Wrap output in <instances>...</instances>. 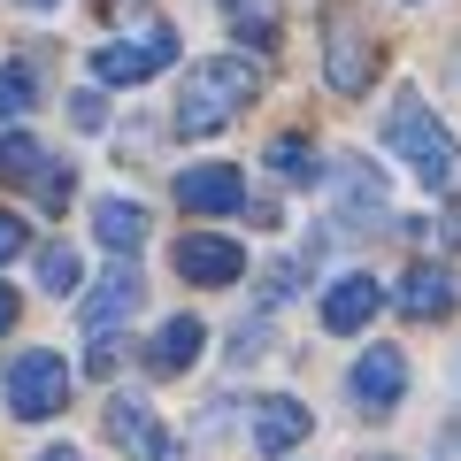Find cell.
<instances>
[{"label": "cell", "mask_w": 461, "mask_h": 461, "mask_svg": "<svg viewBox=\"0 0 461 461\" xmlns=\"http://www.w3.org/2000/svg\"><path fill=\"white\" fill-rule=\"evenodd\" d=\"M254 93H262V69H254L247 54L193 62V69H185V85H177V131H185V139H215Z\"/></svg>", "instance_id": "cell-1"}, {"label": "cell", "mask_w": 461, "mask_h": 461, "mask_svg": "<svg viewBox=\"0 0 461 461\" xmlns=\"http://www.w3.org/2000/svg\"><path fill=\"white\" fill-rule=\"evenodd\" d=\"M384 139H393V154H400V162H408L423 185H438V193L461 177V147H454V131H446V123H438V115H430L415 93H400V108H393V123H384Z\"/></svg>", "instance_id": "cell-2"}, {"label": "cell", "mask_w": 461, "mask_h": 461, "mask_svg": "<svg viewBox=\"0 0 461 461\" xmlns=\"http://www.w3.org/2000/svg\"><path fill=\"white\" fill-rule=\"evenodd\" d=\"M62 400H69V362L54 346H23L16 362H8V415L16 423H47Z\"/></svg>", "instance_id": "cell-3"}, {"label": "cell", "mask_w": 461, "mask_h": 461, "mask_svg": "<svg viewBox=\"0 0 461 461\" xmlns=\"http://www.w3.org/2000/svg\"><path fill=\"white\" fill-rule=\"evenodd\" d=\"M169 62H177V32H169V23H147V32L100 47L93 54V77L100 85H147V77H162Z\"/></svg>", "instance_id": "cell-4"}, {"label": "cell", "mask_w": 461, "mask_h": 461, "mask_svg": "<svg viewBox=\"0 0 461 461\" xmlns=\"http://www.w3.org/2000/svg\"><path fill=\"white\" fill-rule=\"evenodd\" d=\"M369 69H377V47H369V32L339 8V16L323 23V77H330V93H346V100L369 93Z\"/></svg>", "instance_id": "cell-5"}, {"label": "cell", "mask_w": 461, "mask_h": 461, "mask_svg": "<svg viewBox=\"0 0 461 461\" xmlns=\"http://www.w3.org/2000/svg\"><path fill=\"white\" fill-rule=\"evenodd\" d=\"M177 208L185 215H239V208H247V169H239V162H193V169H177Z\"/></svg>", "instance_id": "cell-6"}, {"label": "cell", "mask_w": 461, "mask_h": 461, "mask_svg": "<svg viewBox=\"0 0 461 461\" xmlns=\"http://www.w3.org/2000/svg\"><path fill=\"white\" fill-rule=\"evenodd\" d=\"M346 384H354V408L362 415H393L400 400H408V354H400V346H369Z\"/></svg>", "instance_id": "cell-7"}, {"label": "cell", "mask_w": 461, "mask_h": 461, "mask_svg": "<svg viewBox=\"0 0 461 461\" xmlns=\"http://www.w3.org/2000/svg\"><path fill=\"white\" fill-rule=\"evenodd\" d=\"M108 438L123 446L131 461H185L177 438L154 423V408H147V400H131V393H115V400H108Z\"/></svg>", "instance_id": "cell-8"}, {"label": "cell", "mask_w": 461, "mask_h": 461, "mask_svg": "<svg viewBox=\"0 0 461 461\" xmlns=\"http://www.w3.org/2000/svg\"><path fill=\"white\" fill-rule=\"evenodd\" d=\"M177 277L185 285H239L247 277V247H230L215 230H185L177 239Z\"/></svg>", "instance_id": "cell-9"}, {"label": "cell", "mask_w": 461, "mask_h": 461, "mask_svg": "<svg viewBox=\"0 0 461 461\" xmlns=\"http://www.w3.org/2000/svg\"><path fill=\"white\" fill-rule=\"evenodd\" d=\"M139 300H147V277H139L131 262H115L108 277L85 293V330H93V339H115V323H123V315H139Z\"/></svg>", "instance_id": "cell-10"}, {"label": "cell", "mask_w": 461, "mask_h": 461, "mask_svg": "<svg viewBox=\"0 0 461 461\" xmlns=\"http://www.w3.org/2000/svg\"><path fill=\"white\" fill-rule=\"evenodd\" d=\"M254 454H293V446H308V430H315V415L300 408V400H285V393H269V400H254Z\"/></svg>", "instance_id": "cell-11"}, {"label": "cell", "mask_w": 461, "mask_h": 461, "mask_svg": "<svg viewBox=\"0 0 461 461\" xmlns=\"http://www.w3.org/2000/svg\"><path fill=\"white\" fill-rule=\"evenodd\" d=\"M384 308V285L369 277V269H354V277H339L323 293V330H339V339H354V330H369V315Z\"/></svg>", "instance_id": "cell-12"}, {"label": "cell", "mask_w": 461, "mask_h": 461, "mask_svg": "<svg viewBox=\"0 0 461 461\" xmlns=\"http://www.w3.org/2000/svg\"><path fill=\"white\" fill-rule=\"evenodd\" d=\"M200 346H208V323H200V315H169L147 339V369L154 377H185V369L200 362Z\"/></svg>", "instance_id": "cell-13"}, {"label": "cell", "mask_w": 461, "mask_h": 461, "mask_svg": "<svg viewBox=\"0 0 461 461\" xmlns=\"http://www.w3.org/2000/svg\"><path fill=\"white\" fill-rule=\"evenodd\" d=\"M461 300V285H454V269L446 262H415L408 277H400V308L415 315V323H430V315H446Z\"/></svg>", "instance_id": "cell-14"}, {"label": "cell", "mask_w": 461, "mask_h": 461, "mask_svg": "<svg viewBox=\"0 0 461 461\" xmlns=\"http://www.w3.org/2000/svg\"><path fill=\"white\" fill-rule=\"evenodd\" d=\"M93 230H100V247L131 254L139 239H147V208H139V200H100V208H93Z\"/></svg>", "instance_id": "cell-15"}, {"label": "cell", "mask_w": 461, "mask_h": 461, "mask_svg": "<svg viewBox=\"0 0 461 461\" xmlns=\"http://www.w3.org/2000/svg\"><path fill=\"white\" fill-rule=\"evenodd\" d=\"M339 193H346V215H384V177L369 162H339Z\"/></svg>", "instance_id": "cell-16"}, {"label": "cell", "mask_w": 461, "mask_h": 461, "mask_svg": "<svg viewBox=\"0 0 461 461\" xmlns=\"http://www.w3.org/2000/svg\"><path fill=\"white\" fill-rule=\"evenodd\" d=\"M39 169H47V147H39L32 131L0 139V185H23V177H39Z\"/></svg>", "instance_id": "cell-17"}, {"label": "cell", "mask_w": 461, "mask_h": 461, "mask_svg": "<svg viewBox=\"0 0 461 461\" xmlns=\"http://www.w3.org/2000/svg\"><path fill=\"white\" fill-rule=\"evenodd\" d=\"M269 169H277V177H293V185H308L323 162H315V147H308L300 131H285V139H269Z\"/></svg>", "instance_id": "cell-18"}, {"label": "cell", "mask_w": 461, "mask_h": 461, "mask_svg": "<svg viewBox=\"0 0 461 461\" xmlns=\"http://www.w3.org/2000/svg\"><path fill=\"white\" fill-rule=\"evenodd\" d=\"M39 285H47L54 300H62V293H77V285H85V262H77L69 247H39Z\"/></svg>", "instance_id": "cell-19"}, {"label": "cell", "mask_w": 461, "mask_h": 461, "mask_svg": "<svg viewBox=\"0 0 461 461\" xmlns=\"http://www.w3.org/2000/svg\"><path fill=\"white\" fill-rule=\"evenodd\" d=\"M39 108V77L23 62H0V115H32Z\"/></svg>", "instance_id": "cell-20"}, {"label": "cell", "mask_w": 461, "mask_h": 461, "mask_svg": "<svg viewBox=\"0 0 461 461\" xmlns=\"http://www.w3.org/2000/svg\"><path fill=\"white\" fill-rule=\"evenodd\" d=\"M69 193H77L69 162H62V169H39V200H47V208H69Z\"/></svg>", "instance_id": "cell-21"}, {"label": "cell", "mask_w": 461, "mask_h": 461, "mask_svg": "<svg viewBox=\"0 0 461 461\" xmlns=\"http://www.w3.org/2000/svg\"><path fill=\"white\" fill-rule=\"evenodd\" d=\"M16 254H32V230H23V215L0 208V262H16Z\"/></svg>", "instance_id": "cell-22"}, {"label": "cell", "mask_w": 461, "mask_h": 461, "mask_svg": "<svg viewBox=\"0 0 461 461\" xmlns=\"http://www.w3.org/2000/svg\"><path fill=\"white\" fill-rule=\"evenodd\" d=\"M262 346H269V330H262V323H239V330H230V362H254Z\"/></svg>", "instance_id": "cell-23"}, {"label": "cell", "mask_w": 461, "mask_h": 461, "mask_svg": "<svg viewBox=\"0 0 461 461\" xmlns=\"http://www.w3.org/2000/svg\"><path fill=\"white\" fill-rule=\"evenodd\" d=\"M69 115H77L85 131H100V93H77V100H69Z\"/></svg>", "instance_id": "cell-24"}, {"label": "cell", "mask_w": 461, "mask_h": 461, "mask_svg": "<svg viewBox=\"0 0 461 461\" xmlns=\"http://www.w3.org/2000/svg\"><path fill=\"white\" fill-rule=\"evenodd\" d=\"M446 247H461V200L446 208Z\"/></svg>", "instance_id": "cell-25"}, {"label": "cell", "mask_w": 461, "mask_h": 461, "mask_svg": "<svg viewBox=\"0 0 461 461\" xmlns=\"http://www.w3.org/2000/svg\"><path fill=\"white\" fill-rule=\"evenodd\" d=\"M16 323V293H8V285H0V330Z\"/></svg>", "instance_id": "cell-26"}, {"label": "cell", "mask_w": 461, "mask_h": 461, "mask_svg": "<svg viewBox=\"0 0 461 461\" xmlns=\"http://www.w3.org/2000/svg\"><path fill=\"white\" fill-rule=\"evenodd\" d=\"M39 461H85V454H77V446H47V454H39Z\"/></svg>", "instance_id": "cell-27"}, {"label": "cell", "mask_w": 461, "mask_h": 461, "mask_svg": "<svg viewBox=\"0 0 461 461\" xmlns=\"http://www.w3.org/2000/svg\"><path fill=\"white\" fill-rule=\"evenodd\" d=\"M32 8H54V0H32Z\"/></svg>", "instance_id": "cell-28"}, {"label": "cell", "mask_w": 461, "mask_h": 461, "mask_svg": "<svg viewBox=\"0 0 461 461\" xmlns=\"http://www.w3.org/2000/svg\"><path fill=\"white\" fill-rule=\"evenodd\" d=\"M369 461H393V454H369Z\"/></svg>", "instance_id": "cell-29"}]
</instances>
